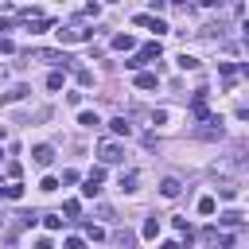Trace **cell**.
<instances>
[{"label": "cell", "instance_id": "obj_1", "mask_svg": "<svg viewBox=\"0 0 249 249\" xmlns=\"http://www.w3.org/2000/svg\"><path fill=\"white\" fill-rule=\"evenodd\" d=\"M93 39V31L86 27V23H66V27H58V43H89Z\"/></svg>", "mask_w": 249, "mask_h": 249}, {"label": "cell", "instance_id": "obj_2", "mask_svg": "<svg viewBox=\"0 0 249 249\" xmlns=\"http://www.w3.org/2000/svg\"><path fill=\"white\" fill-rule=\"evenodd\" d=\"M152 58H160V39H156V43H148V47H140L124 66H128V70H140V66H144V62H152Z\"/></svg>", "mask_w": 249, "mask_h": 249}, {"label": "cell", "instance_id": "obj_3", "mask_svg": "<svg viewBox=\"0 0 249 249\" xmlns=\"http://www.w3.org/2000/svg\"><path fill=\"white\" fill-rule=\"evenodd\" d=\"M97 156H101V163H121V160H124V148H121L117 140H101V144H97Z\"/></svg>", "mask_w": 249, "mask_h": 249}, {"label": "cell", "instance_id": "obj_4", "mask_svg": "<svg viewBox=\"0 0 249 249\" xmlns=\"http://www.w3.org/2000/svg\"><path fill=\"white\" fill-rule=\"evenodd\" d=\"M226 128H222V117H206L202 128H198V140H218Z\"/></svg>", "mask_w": 249, "mask_h": 249}, {"label": "cell", "instance_id": "obj_5", "mask_svg": "<svg viewBox=\"0 0 249 249\" xmlns=\"http://www.w3.org/2000/svg\"><path fill=\"white\" fill-rule=\"evenodd\" d=\"M101 179H105V171H101V167H93V171L86 175V183H82V195H86V198H93V195L101 191Z\"/></svg>", "mask_w": 249, "mask_h": 249}, {"label": "cell", "instance_id": "obj_6", "mask_svg": "<svg viewBox=\"0 0 249 249\" xmlns=\"http://www.w3.org/2000/svg\"><path fill=\"white\" fill-rule=\"evenodd\" d=\"M31 160H35L39 167H51V160H54V148H51V144H35V148H31Z\"/></svg>", "mask_w": 249, "mask_h": 249}, {"label": "cell", "instance_id": "obj_7", "mask_svg": "<svg viewBox=\"0 0 249 249\" xmlns=\"http://www.w3.org/2000/svg\"><path fill=\"white\" fill-rule=\"evenodd\" d=\"M179 191H183V183H179L175 175H167V179L160 183V195H163V198H179Z\"/></svg>", "mask_w": 249, "mask_h": 249}, {"label": "cell", "instance_id": "obj_8", "mask_svg": "<svg viewBox=\"0 0 249 249\" xmlns=\"http://www.w3.org/2000/svg\"><path fill=\"white\" fill-rule=\"evenodd\" d=\"M136 23H140V27H152L156 35H160V31H167V23H163V19H156V16H136Z\"/></svg>", "mask_w": 249, "mask_h": 249}, {"label": "cell", "instance_id": "obj_9", "mask_svg": "<svg viewBox=\"0 0 249 249\" xmlns=\"http://www.w3.org/2000/svg\"><path fill=\"white\" fill-rule=\"evenodd\" d=\"M109 128H113V136H128V132H132L128 117H113V121H109Z\"/></svg>", "mask_w": 249, "mask_h": 249}, {"label": "cell", "instance_id": "obj_10", "mask_svg": "<svg viewBox=\"0 0 249 249\" xmlns=\"http://www.w3.org/2000/svg\"><path fill=\"white\" fill-rule=\"evenodd\" d=\"M136 86H140V89H156V86H160V78H156V74H148V70H140V74H136Z\"/></svg>", "mask_w": 249, "mask_h": 249}, {"label": "cell", "instance_id": "obj_11", "mask_svg": "<svg viewBox=\"0 0 249 249\" xmlns=\"http://www.w3.org/2000/svg\"><path fill=\"white\" fill-rule=\"evenodd\" d=\"M191 109H195V117H198V121H206V117H210V109H206V97H202V93H195Z\"/></svg>", "mask_w": 249, "mask_h": 249}, {"label": "cell", "instance_id": "obj_12", "mask_svg": "<svg viewBox=\"0 0 249 249\" xmlns=\"http://www.w3.org/2000/svg\"><path fill=\"white\" fill-rule=\"evenodd\" d=\"M78 124H82V128H97V124H101V117H97V113H89V109H82V113H78Z\"/></svg>", "mask_w": 249, "mask_h": 249}, {"label": "cell", "instance_id": "obj_13", "mask_svg": "<svg viewBox=\"0 0 249 249\" xmlns=\"http://www.w3.org/2000/svg\"><path fill=\"white\" fill-rule=\"evenodd\" d=\"M198 66H202V62H198L195 54H187V51L179 54V70H198Z\"/></svg>", "mask_w": 249, "mask_h": 249}, {"label": "cell", "instance_id": "obj_14", "mask_svg": "<svg viewBox=\"0 0 249 249\" xmlns=\"http://www.w3.org/2000/svg\"><path fill=\"white\" fill-rule=\"evenodd\" d=\"M121 191H136V171H121Z\"/></svg>", "mask_w": 249, "mask_h": 249}, {"label": "cell", "instance_id": "obj_15", "mask_svg": "<svg viewBox=\"0 0 249 249\" xmlns=\"http://www.w3.org/2000/svg\"><path fill=\"white\" fill-rule=\"evenodd\" d=\"M218 195H222V198H237V183L222 179V183H218Z\"/></svg>", "mask_w": 249, "mask_h": 249}, {"label": "cell", "instance_id": "obj_16", "mask_svg": "<svg viewBox=\"0 0 249 249\" xmlns=\"http://www.w3.org/2000/svg\"><path fill=\"white\" fill-rule=\"evenodd\" d=\"M74 78H78V86H93V70H86V66H78Z\"/></svg>", "mask_w": 249, "mask_h": 249}, {"label": "cell", "instance_id": "obj_17", "mask_svg": "<svg viewBox=\"0 0 249 249\" xmlns=\"http://www.w3.org/2000/svg\"><path fill=\"white\" fill-rule=\"evenodd\" d=\"M62 222H66L62 214H43V226H47V230H62Z\"/></svg>", "mask_w": 249, "mask_h": 249}, {"label": "cell", "instance_id": "obj_18", "mask_svg": "<svg viewBox=\"0 0 249 249\" xmlns=\"http://www.w3.org/2000/svg\"><path fill=\"white\" fill-rule=\"evenodd\" d=\"M140 233H144V237H156V233H160V218L152 214V218L144 222V230H140Z\"/></svg>", "mask_w": 249, "mask_h": 249}, {"label": "cell", "instance_id": "obj_19", "mask_svg": "<svg viewBox=\"0 0 249 249\" xmlns=\"http://www.w3.org/2000/svg\"><path fill=\"white\" fill-rule=\"evenodd\" d=\"M113 47H117V51H132V35H117Z\"/></svg>", "mask_w": 249, "mask_h": 249}, {"label": "cell", "instance_id": "obj_20", "mask_svg": "<svg viewBox=\"0 0 249 249\" xmlns=\"http://www.w3.org/2000/svg\"><path fill=\"white\" fill-rule=\"evenodd\" d=\"M4 198H23V187H19V183H8V187H4Z\"/></svg>", "mask_w": 249, "mask_h": 249}, {"label": "cell", "instance_id": "obj_21", "mask_svg": "<svg viewBox=\"0 0 249 249\" xmlns=\"http://www.w3.org/2000/svg\"><path fill=\"white\" fill-rule=\"evenodd\" d=\"M214 206H218V202H214L210 195H206V198H198V214H214Z\"/></svg>", "mask_w": 249, "mask_h": 249}, {"label": "cell", "instance_id": "obj_22", "mask_svg": "<svg viewBox=\"0 0 249 249\" xmlns=\"http://www.w3.org/2000/svg\"><path fill=\"white\" fill-rule=\"evenodd\" d=\"M222 226H241V214H237V210H226V214H222Z\"/></svg>", "mask_w": 249, "mask_h": 249}, {"label": "cell", "instance_id": "obj_23", "mask_svg": "<svg viewBox=\"0 0 249 249\" xmlns=\"http://www.w3.org/2000/svg\"><path fill=\"white\" fill-rule=\"evenodd\" d=\"M132 241H136V237H132V233H128V230H117V245H121V249H128V245H132Z\"/></svg>", "mask_w": 249, "mask_h": 249}, {"label": "cell", "instance_id": "obj_24", "mask_svg": "<svg viewBox=\"0 0 249 249\" xmlns=\"http://www.w3.org/2000/svg\"><path fill=\"white\" fill-rule=\"evenodd\" d=\"M47 89H62V74H58V70L47 74Z\"/></svg>", "mask_w": 249, "mask_h": 249}, {"label": "cell", "instance_id": "obj_25", "mask_svg": "<svg viewBox=\"0 0 249 249\" xmlns=\"http://www.w3.org/2000/svg\"><path fill=\"white\" fill-rule=\"evenodd\" d=\"M16 218H19V226H35V222H39V214H31V210H23V214H16Z\"/></svg>", "mask_w": 249, "mask_h": 249}, {"label": "cell", "instance_id": "obj_26", "mask_svg": "<svg viewBox=\"0 0 249 249\" xmlns=\"http://www.w3.org/2000/svg\"><path fill=\"white\" fill-rule=\"evenodd\" d=\"M218 70H222V78H226V82H233V62H218Z\"/></svg>", "mask_w": 249, "mask_h": 249}, {"label": "cell", "instance_id": "obj_27", "mask_svg": "<svg viewBox=\"0 0 249 249\" xmlns=\"http://www.w3.org/2000/svg\"><path fill=\"white\" fill-rule=\"evenodd\" d=\"M39 191H58V179H54V175H47V179L39 183Z\"/></svg>", "mask_w": 249, "mask_h": 249}, {"label": "cell", "instance_id": "obj_28", "mask_svg": "<svg viewBox=\"0 0 249 249\" xmlns=\"http://www.w3.org/2000/svg\"><path fill=\"white\" fill-rule=\"evenodd\" d=\"M78 210H82V206H78V198H70V202H66V206H62V214H66V218H74V214H78Z\"/></svg>", "mask_w": 249, "mask_h": 249}, {"label": "cell", "instance_id": "obj_29", "mask_svg": "<svg viewBox=\"0 0 249 249\" xmlns=\"http://www.w3.org/2000/svg\"><path fill=\"white\" fill-rule=\"evenodd\" d=\"M86 237H93V241H101L105 233H101V226H93V222H89V226H86Z\"/></svg>", "mask_w": 249, "mask_h": 249}, {"label": "cell", "instance_id": "obj_30", "mask_svg": "<svg viewBox=\"0 0 249 249\" xmlns=\"http://www.w3.org/2000/svg\"><path fill=\"white\" fill-rule=\"evenodd\" d=\"M12 51H16V43H12V39H4V35H0V54H12Z\"/></svg>", "mask_w": 249, "mask_h": 249}, {"label": "cell", "instance_id": "obj_31", "mask_svg": "<svg viewBox=\"0 0 249 249\" xmlns=\"http://www.w3.org/2000/svg\"><path fill=\"white\" fill-rule=\"evenodd\" d=\"M66 249H86V241L82 237H66Z\"/></svg>", "mask_w": 249, "mask_h": 249}, {"label": "cell", "instance_id": "obj_32", "mask_svg": "<svg viewBox=\"0 0 249 249\" xmlns=\"http://www.w3.org/2000/svg\"><path fill=\"white\" fill-rule=\"evenodd\" d=\"M35 249H54V245H51V237H39V241H35Z\"/></svg>", "mask_w": 249, "mask_h": 249}, {"label": "cell", "instance_id": "obj_33", "mask_svg": "<svg viewBox=\"0 0 249 249\" xmlns=\"http://www.w3.org/2000/svg\"><path fill=\"white\" fill-rule=\"evenodd\" d=\"M241 39H245V43H249V19H245V23H241Z\"/></svg>", "mask_w": 249, "mask_h": 249}, {"label": "cell", "instance_id": "obj_34", "mask_svg": "<svg viewBox=\"0 0 249 249\" xmlns=\"http://www.w3.org/2000/svg\"><path fill=\"white\" fill-rule=\"evenodd\" d=\"M160 249H179V245H175V241H163V245H160Z\"/></svg>", "mask_w": 249, "mask_h": 249}, {"label": "cell", "instance_id": "obj_35", "mask_svg": "<svg viewBox=\"0 0 249 249\" xmlns=\"http://www.w3.org/2000/svg\"><path fill=\"white\" fill-rule=\"evenodd\" d=\"M171 4H179V8H187V0H171Z\"/></svg>", "mask_w": 249, "mask_h": 249}, {"label": "cell", "instance_id": "obj_36", "mask_svg": "<svg viewBox=\"0 0 249 249\" xmlns=\"http://www.w3.org/2000/svg\"><path fill=\"white\" fill-rule=\"evenodd\" d=\"M0 31H8V23H4V19H0Z\"/></svg>", "mask_w": 249, "mask_h": 249}, {"label": "cell", "instance_id": "obj_37", "mask_svg": "<svg viewBox=\"0 0 249 249\" xmlns=\"http://www.w3.org/2000/svg\"><path fill=\"white\" fill-rule=\"evenodd\" d=\"M245 74H249V62H245Z\"/></svg>", "mask_w": 249, "mask_h": 249}, {"label": "cell", "instance_id": "obj_38", "mask_svg": "<svg viewBox=\"0 0 249 249\" xmlns=\"http://www.w3.org/2000/svg\"><path fill=\"white\" fill-rule=\"evenodd\" d=\"M0 78H4V70H0Z\"/></svg>", "mask_w": 249, "mask_h": 249}]
</instances>
